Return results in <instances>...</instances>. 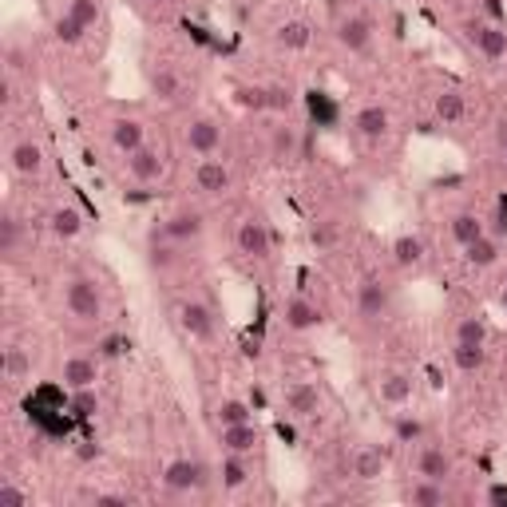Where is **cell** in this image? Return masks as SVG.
<instances>
[{
	"label": "cell",
	"mask_w": 507,
	"mask_h": 507,
	"mask_svg": "<svg viewBox=\"0 0 507 507\" xmlns=\"http://www.w3.org/2000/svg\"><path fill=\"white\" fill-rule=\"evenodd\" d=\"M230 187H234V174H230L226 163L215 159V155H202V163L195 167V190L199 195L218 199V195H226Z\"/></svg>",
	"instance_id": "obj_10"
},
{
	"label": "cell",
	"mask_w": 507,
	"mask_h": 507,
	"mask_svg": "<svg viewBox=\"0 0 507 507\" xmlns=\"http://www.w3.org/2000/svg\"><path fill=\"white\" fill-rule=\"evenodd\" d=\"M48 230L60 238V242H72V238L84 234V215H80L72 202H63V207H56L48 215Z\"/></svg>",
	"instance_id": "obj_26"
},
{
	"label": "cell",
	"mask_w": 507,
	"mask_h": 507,
	"mask_svg": "<svg viewBox=\"0 0 507 507\" xmlns=\"http://www.w3.org/2000/svg\"><path fill=\"white\" fill-rule=\"evenodd\" d=\"M179 329L190 341H215V309L199 298H187L179 306Z\"/></svg>",
	"instance_id": "obj_8"
},
{
	"label": "cell",
	"mask_w": 507,
	"mask_h": 507,
	"mask_svg": "<svg viewBox=\"0 0 507 507\" xmlns=\"http://www.w3.org/2000/svg\"><path fill=\"white\" fill-rule=\"evenodd\" d=\"M464 262L472 266V270H492V266L500 262V238L487 234V230H484V234H479L476 242H468V246H464Z\"/></svg>",
	"instance_id": "obj_24"
},
{
	"label": "cell",
	"mask_w": 507,
	"mask_h": 507,
	"mask_svg": "<svg viewBox=\"0 0 507 507\" xmlns=\"http://www.w3.org/2000/svg\"><path fill=\"white\" fill-rule=\"evenodd\" d=\"M417 476L424 479H444L452 476V456H448V448L444 444H420L417 452Z\"/></svg>",
	"instance_id": "obj_22"
},
{
	"label": "cell",
	"mask_w": 507,
	"mask_h": 507,
	"mask_svg": "<svg viewBox=\"0 0 507 507\" xmlns=\"http://www.w3.org/2000/svg\"><path fill=\"white\" fill-rule=\"evenodd\" d=\"M123 345H127L123 337H104V341H99V357H119V353H123Z\"/></svg>",
	"instance_id": "obj_47"
},
{
	"label": "cell",
	"mask_w": 507,
	"mask_h": 507,
	"mask_svg": "<svg viewBox=\"0 0 507 507\" xmlns=\"http://www.w3.org/2000/svg\"><path fill=\"white\" fill-rule=\"evenodd\" d=\"M16 99V91H13V72H4V76H0V104H13Z\"/></svg>",
	"instance_id": "obj_48"
},
{
	"label": "cell",
	"mask_w": 507,
	"mask_h": 507,
	"mask_svg": "<svg viewBox=\"0 0 507 507\" xmlns=\"http://www.w3.org/2000/svg\"><path fill=\"white\" fill-rule=\"evenodd\" d=\"M321 409V389L313 381H293L285 384V412H290L293 420H306L313 412Z\"/></svg>",
	"instance_id": "obj_16"
},
{
	"label": "cell",
	"mask_w": 507,
	"mask_h": 507,
	"mask_svg": "<svg viewBox=\"0 0 507 507\" xmlns=\"http://www.w3.org/2000/svg\"><path fill=\"white\" fill-rule=\"evenodd\" d=\"M274 40H278V48H285V52H306L313 44V29L306 21H285V24H278Z\"/></svg>",
	"instance_id": "obj_29"
},
{
	"label": "cell",
	"mask_w": 507,
	"mask_h": 507,
	"mask_svg": "<svg viewBox=\"0 0 507 507\" xmlns=\"http://www.w3.org/2000/svg\"><path fill=\"white\" fill-rule=\"evenodd\" d=\"M293 104H298L293 88H285V84H270V88H266V112H278V115H285Z\"/></svg>",
	"instance_id": "obj_42"
},
{
	"label": "cell",
	"mask_w": 507,
	"mask_h": 507,
	"mask_svg": "<svg viewBox=\"0 0 507 507\" xmlns=\"http://www.w3.org/2000/svg\"><path fill=\"white\" fill-rule=\"evenodd\" d=\"M99 16H104V4L99 0H72L68 13L56 21V40L60 44H80L88 29H96Z\"/></svg>",
	"instance_id": "obj_2"
},
{
	"label": "cell",
	"mask_w": 507,
	"mask_h": 507,
	"mask_svg": "<svg viewBox=\"0 0 507 507\" xmlns=\"http://www.w3.org/2000/svg\"><path fill=\"white\" fill-rule=\"evenodd\" d=\"M218 479H223L226 492H238V487L250 484V464H246V456H238V452H226V456H223V468H218Z\"/></svg>",
	"instance_id": "obj_33"
},
{
	"label": "cell",
	"mask_w": 507,
	"mask_h": 507,
	"mask_svg": "<svg viewBox=\"0 0 507 507\" xmlns=\"http://www.w3.org/2000/svg\"><path fill=\"white\" fill-rule=\"evenodd\" d=\"M393 306V290L381 278H365L357 285V317L361 321H381Z\"/></svg>",
	"instance_id": "obj_9"
},
{
	"label": "cell",
	"mask_w": 507,
	"mask_h": 507,
	"mask_svg": "<svg viewBox=\"0 0 507 507\" xmlns=\"http://www.w3.org/2000/svg\"><path fill=\"white\" fill-rule=\"evenodd\" d=\"M464 36L479 48L484 60H507V29L495 21H484V16H472L464 24Z\"/></svg>",
	"instance_id": "obj_3"
},
{
	"label": "cell",
	"mask_w": 507,
	"mask_h": 507,
	"mask_svg": "<svg viewBox=\"0 0 507 507\" xmlns=\"http://www.w3.org/2000/svg\"><path fill=\"white\" fill-rule=\"evenodd\" d=\"M68 412L76 420H91L99 412V393H96V384L91 389H72V396H68Z\"/></svg>",
	"instance_id": "obj_37"
},
{
	"label": "cell",
	"mask_w": 507,
	"mask_h": 507,
	"mask_svg": "<svg viewBox=\"0 0 507 507\" xmlns=\"http://www.w3.org/2000/svg\"><path fill=\"white\" fill-rule=\"evenodd\" d=\"M159 230L171 238V242L190 246V242H199V238L207 234V218H202V210H195V207H179V210H171V215L163 218Z\"/></svg>",
	"instance_id": "obj_5"
},
{
	"label": "cell",
	"mask_w": 507,
	"mask_h": 507,
	"mask_svg": "<svg viewBox=\"0 0 507 507\" xmlns=\"http://www.w3.org/2000/svg\"><path fill=\"white\" fill-rule=\"evenodd\" d=\"M218 444H223V452L254 456L258 444H262V428H258L254 420H246V424H226V428H218Z\"/></svg>",
	"instance_id": "obj_13"
},
{
	"label": "cell",
	"mask_w": 507,
	"mask_h": 507,
	"mask_svg": "<svg viewBox=\"0 0 507 507\" xmlns=\"http://www.w3.org/2000/svg\"><path fill=\"white\" fill-rule=\"evenodd\" d=\"M246 420H254V409L246 401H238V396L215 404V424L218 428H226V424H246Z\"/></svg>",
	"instance_id": "obj_36"
},
{
	"label": "cell",
	"mask_w": 507,
	"mask_h": 507,
	"mask_svg": "<svg viewBox=\"0 0 507 507\" xmlns=\"http://www.w3.org/2000/svg\"><path fill=\"white\" fill-rule=\"evenodd\" d=\"M412 393H417V381H412L409 373L376 376V396H381V404H389V409H404V404L412 401Z\"/></svg>",
	"instance_id": "obj_18"
},
{
	"label": "cell",
	"mask_w": 507,
	"mask_h": 507,
	"mask_svg": "<svg viewBox=\"0 0 507 507\" xmlns=\"http://www.w3.org/2000/svg\"><path fill=\"white\" fill-rule=\"evenodd\" d=\"M309 242L317 246V250H329V246L337 242V226H334V223H313V230H309Z\"/></svg>",
	"instance_id": "obj_45"
},
{
	"label": "cell",
	"mask_w": 507,
	"mask_h": 507,
	"mask_svg": "<svg viewBox=\"0 0 507 507\" xmlns=\"http://www.w3.org/2000/svg\"><path fill=\"white\" fill-rule=\"evenodd\" d=\"M147 266H151L155 274H171L174 266H179V242H171L163 230H155V234L147 238Z\"/></svg>",
	"instance_id": "obj_23"
},
{
	"label": "cell",
	"mask_w": 507,
	"mask_h": 507,
	"mask_svg": "<svg viewBox=\"0 0 507 507\" xmlns=\"http://www.w3.org/2000/svg\"><path fill=\"white\" fill-rule=\"evenodd\" d=\"M96 456H99L96 444H84V448H80V460H96Z\"/></svg>",
	"instance_id": "obj_50"
},
{
	"label": "cell",
	"mask_w": 507,
	"mask_h": 507,
	"mask_svg": "<svg viewBox=\"0 0 507 507\" xmlns=\"http://www.w3.org/2000/svg\"><path fill=\"white\" fill-rule=\"evenodd\" d=\"M456 341H468V345H484V341H487V325H484L479 317H460Z\"/></svg>",
	"instance_id": "obj_43"
},
{
	"label": "cell",
	"mask_w": 507,
	"mask_h": 507,
	"mask_svg": "<svg viewBox=\"0 0 507 507\" xmlns=\"http://www.w3.org/2000/svg\"><path fill=\"white\" fill-rule=\"evenodd\" d=\"M487 234H495L500 242L507 238V195L495 199V210H492V223H487Z\"/></svg>",
	"instance_id": "obj_44"
},
{
	"label": "cell",
	"mask_w": 507,
	"mask_h": 507,
	"mask_svg": "<svg viewBox=\"0 0 507 507\" xmlns=\"http://www.w3.org/2000/svg\"><path fill=\"white\" fill-rule=\"evenodd\" d=\"M384 468H389V456H384L381 448H373V444H368V448H357L353 460H349V476L361 479V484H373V479H381Z\"/></svg>",
	"instance_id": "obj_20"
},
{
	"label": "cell",
	"mask_w": 507,
	"mask_h": 507,
	"mask_svg": "<svg viewBox=\"0 0 507 507\" xmlns=\"http://www.w3.org/2000/svg\"><path fill=\"white\" fill-rule=\"evenodd\" d=\"M334 36H337V44L349 52V56H357V52H365L368 44H373V24H368L365 16H341Z\"/></svg>",
	"instance_id": "obj_17"
},
{
	"label": "cell",
	"mask_w": 507,
	"mask_h": 507,
	"mask_svg": "<svg viewBox=\"0 0 507 507\" xmlns=\"http://www.w3.org/2000/svg\"><path fill=\"white\" fill-rule=\"evenodd\" d=\"M112 147L119 155L139 151V147H147V127L139 119H115L112 123Z\"/></svg>",
	"instance_id": "obj_25"
},
{
	"label": "cell",
	"mask_w": 507,
	"mask_h": 507,
	"mask_svg": "<svg viewBox=\"0 0 507 507\" xmlns=\"http://www.w3.org/2000/svg\"><path fill=\"white\" fill-rule=\"evenodd\" d=\"M234 104L242 107V112H266V88L262 84H238Z\"/></svg>",
	"instance_id": "obj_41"
},
{
	"label": "cell",
	"mask_w": 507,
	"mask_h": 507,
	"mask_svg": "<svg viewBox=\"0 0 507 507\" xmlns=\"http://www.w3.org/2000/svg\"><path fill=\"white\" fill-rule=\"evenodd\" d=\"M234 242H238V254L254 258V262H266V258L274 254V234H270V226H266L258 215H246L242 223H238Z\"/></svg>",
	"instance_id": "obj_4"
},
{
	"label": "cell",
	"mask_w": 507,
	"mask_h": 507,
	"mask_svg": "<svg viewBox=\"0 0 507 507\" xmlns=\"http://www.w3.org/2000/svg\"><path fill=\"white\" fill-rule=\"evenodd\" d=\"M353 131L361 135L365 143H381L389 135V112L381 104H365L361 112L353 115Z\"/></svg>",
	"instance_id": "obj_21"
},
{
	"label": "cell",
	"mask_w": 507,
	"mask_h": 507,
	"mask_svg": "<svg viewBox=\"0 0 507 507\" xmlns=\"http://www.w3.org/2000/svg\"><path fill=\"white\" fill-rule=\"evenodd\" d=\"M503 167H507V139H503Z\"/></svg>",
	"instance_id": "obj_52"
},
{
	"label": "cell",
	"mask_w": 507,
	"mask_h": 507,
	"mask_svg": "<svg viewBox=\"0 0 507 507\" xmlns=\"http://www.w3.org/2000/svg\"><path fill=\"white\" fill-rule=\"evenodd\" d=\"M147 88H151V96L159 99V104H179L182 96H187V84H182V76L167 63H155V68H147Z\"/></svg>",
	"instance_id": "obj_11"
},
{
	"label": "cell",
	"mask_w": 507,
	"mask_h": 507,
	"mask_svg": "<svg viewBox=\"0 0 507 507\" xmlns=\"http://www.w3.org/2000/svg\"><path fill=\"white\" fill-rule=\"evenodd\" d=\"M60 381H63V389H91V384L99 381V357H88V353H76V357H68L60 368Z\"/></svg>",
	"instance_id": "obj_15"
},
{
	"label": "cell",
	"mask_w": 507,
	"mask_h": 507,
	"mask_svg": "<svg viewBox=\"0 0 507 507\" xmlns=\"http://www.w3.org/2000/svg\"><path fill=\"white\" fill-rule=\"evenodd\" d=\"M404 500H409L412 507H440V503H448V492H444V484H440V479L417 476L409 487H404Z\"/></svg>",
	"instance_id": "obj_27"
},
{
	"label": "cell",
	"mask_w": 507,
	"mask_h": 507,
	"mask_svg": "<svg viewBox=\"0 0 507 507\" xmlns=\"http://www.w3.org/2000/svg\"><path fill=\"white\" fill-rule=\"evenodd\" d=\"M29 373H32L29 353H24L21 345H8V349H4V376H8V381H24Z\"/></svg>",
	"instance_id": "obj_40"
},
{
	"label": "cell",
	"mask_w": 507,
	"mask_h": 507,
	"mask_svg": "<svg viewBox=\"0 0 507 507\" xmlns=\"http://www.w3.org/2000/svg\"><path fill=\"white\" fill-rule=\"evenodd\" d=\"M63 306H68V313L76 321L96 325V321L104 317V290H99L96 278L76 274V278H68V285H63Z\"/></svg>",
	"instance_id": "obj_1"
},
{
	"label": "cell",
	"mask_w": 507,
	"mask_h": 507,
	"mask_svg": "<svg viewBox=\"0 0 507 507\" xmlns=\"http://www.w3.org/2000/svg\"><path fill=\"white\" fill-rule=\"evenodd\" d=\"M8 167H13V174H21V179H36V174L44 171V147L36 139L13 143V151H8Z\"/></svg>",
	"instance_id": "obj_19"
},
{
	"label": "cell",
	"mask_w": 507,
	"mask_h": 507,
	"mask_svg": "<svg viewBox=\"0 0 507 507\" xmlns=\"http://www.w3.org/2000/svg\"><path fill=\"white\" fill-rule=\"evenodd\" d=\"M0 507H29V492H21L13 479H4L0 484Z\"/></svg>",
	"instance_id": "obj_46"
},
{
	"label": "cell",
	"mask_w": 507,
	"mask_h": 507,
	"mask_svg": "<svg viewBox=\"0 0 507 507\" xmlns=\"http://www.w3.org/2000/svg\"><path fill=\"white\" fill-rule=\"evenodd\" d=\"M202 484H207V468L190 456H179L163 468V487L174 495H190V492H199Z\"/></svg>",
	"instance_id": "obj_7"
},
{
	"label": "cell",
	"mask_w": 507,
	"mask_h": 507,
	"mask_svg": "<svg viewBox=\"0 0 507 507\" xmlns=\"http://www.w3.org/2000/svg\"><path fill=\"white\" fill-rule=\"evenodd\" d=\"M306 107H309V115H313V123H317V127H337L341 107L325 96V91H309V96H306Z\"/></svg>",
	"instance_id": "obj_35"
},
{
	"label": "cell",
	"mask_w": 507,
	"mask_h": 507,
	"mask_svg": "<svg viewBox=\"0 0 507 507\" xmlns=\"http://www.w3.org/2000/svg\"><path fill=\"white\" fill-rule=\"evenodd\" d=\"M484 230L487 226H484V218H479L476 210H460V215H452V223H448V234H452V242H456V246L476 242Z\"/></svg>",
	"instance_id": "obj_30"
},
{
	"label": "cell",
	"mask_w": 507,
	"mask_h": 507,
	"mask_svg": "<svg viewBox=\"0 0 507 507\" xmlns=\"http://www.w3.org/2000/svg\"><path fill=\"white\" fill-rule=\"evenodd\" d=\"M452 361H456L460 373H479V368H484V345L456 341V349H452Z\"/></svg>",
	"instance_id": "obj_38"
},
{
	"label": "cell",
	"mask_w": 507,
	"mask_h": 507,
	"mask_svg": "<svg viewBox=\"0 0 507 507\" xmlns=\"http://www.w3.org/2000/svg\"><path fill=\"white\" fill-rule=\"evenodd\" d=\"M270 159L278 163V167H285V163L298 159V131H293L290 123L274 127V135H270Z\"/></svg>",
	"instance_id": "obj_32"
},
{
	"label": "cell",
	"mask_w": 507,
	"mask_h": 507,
	"mask_svg": "<svg viewBox=\"0 0 507 507\" xmlns=\"http://www.w3.org/2000/svg\"><path fill=\"white\" fill-rule=\"evenodd\" d=\"M432 112H436L440 123H460L468 115V99L460 96L456 88H444L436 99H432Z\"/></svg>",
	"instance_id": "obj_31"
},
{
	"label": "cell",
	"mask_w": 507,
	"mask_h": 507,
	"mask_svg": "<svg viewBox=\"0 0 507 507\" xmlns=\"http://www.w3.org/2000/svg\"><path fill=\"white\" fill-rule=\"evenodd\" d=\"M123 159H127V174H131L139 187H147V182H159L163 171H167V159H163L155 147H139V151L123 155Z\"/></svg>",
	"instance_id": "obj_12"
},
{
	"label": "cell",
	"mask_w": 507,
	"mask_h": 507,
	"mask_svg": "<svg viewBox=\"0 0 507 507\" xmlns=\"http://www.w3.org/2000/svg\"><path fill=\"white\" fill-rule=\"evenodd\" d=\"M16 246H21V218H16L13 210H4V215H0V254L13 258Z\"/></svg>",
	"instance_id": "obj_39"
},
{
	"label": "cell",
	"mask_w": 507,
	"mask_h": 507,
	"mask_svg": "<svg viewBox=\"0 0 507 507\" xmlns=\"http://www.w3.org/2000/svg\"><path fill=\"white\" fill-rule=\"evenodd\" d=\"M487 503H492V507H507V487H503V484H492V487H487Z\"/></svg>",
	"instance_id": "obj_49"
},
{
	"label": "cell",
	"mask_w": 507,
	"mask_h": 507,
	"mask_svg": "<svg viewBox=\"0 0 507 507\" xmlns=\"http://www.w3.org/2000/svg\"><path fill=\"white\" fill-rule=\"evenodd\" d=\"M282 321H285V329H293V334H309V329H317L321 321H325V313H321V306L309 298H290L282 309Z\"/></svg>",
	"instance_id": "obj_14"
},
{
	"label": "cell",
	"mask_w": 507,
	"mask_h": 507,
	"mask_svg": "<svg viewBox=\"0 0 507 507\" xmlns=\"http://www.w3.org/2000/svg\"><path fill=\"white\" fill-rule=\"evenodd\" d=\"M182 147L195 155H215L223 147V123L210 115H190L182 127Z\"/></svg>",
	"instance_id": "obj_6"
},
{
	"label": "cell",
	"mask_w": 507,
	"mask_h": 507,
	"mask_svg": "<svg viewBox=\"0 0 507 507\" xmlns=\"http://www.w3.org/2000/svg\"><path fill=\"white\" fill-rule=\"evenodd\" d=\"M424 420L417 412H396L393 417V440L396 444H424Z\"/></svg>",
	"instance_id": "obj_34"
},
{
	"label": "cell",
	"mask_w": 507,
	"mask_h": 507,
	"mask_svg": "<svg viewBox=\"0 0 507 507\" xmlns=\"http://www.w3.org/2000/svg\"><path fill=\"white\" fill-rule=\"evenodd\" d=\"M500 306L507 309V282H503V290H500Z\"/></svg>",
	"instance_id": "obj_51"
},
{
	"label": "cell",
	"mask_w": 507,
	"mask_h": 507,
	"mask_svg": "<svg viewBox=\"0 0 507 507\" xmlns=\"http://www.w3.org/2000/svg\"><path fill=\"white\" fill-rule=\"evenodd\" d=\"M389 254H393V262L401 266V270H417V266L424 262V238L420 234H396Z\"/></svg>",
	"instance_id": "obj_28"
}]
</instances>
